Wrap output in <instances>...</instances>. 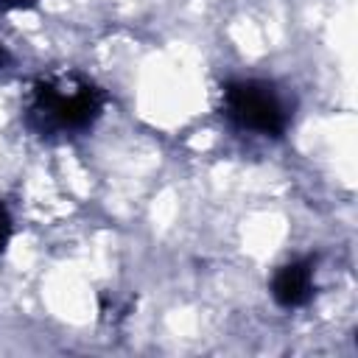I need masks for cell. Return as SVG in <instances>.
Returning <instances> with one entry per match:
<instances>
[{"label":"cell","mask_w":358,"mask_h":358,"mask_svg":"<svg viewBox=\"0 0 358 358\" xmlns=\"http://www.w3.org/2000/svg\"><path fill=\"white\" fill-rule=\"evenodd\" d=\"M109 103L106 90L76 67L39 73L22 106V123L39 140H67L90 131Z\"/></svg>","instance_id":"1"},{"label":"cell","mask_w":358,"mask_h":358,"mask_svg":"<svg viewBox=\"0 0 358 358\" xmlns=\"http://www.w3.org/2000/svg\"><path fill=\"white\" fill-rule=\"evenodd\" d=\"M224 117L249 134L282 140L291 126V103L274 81L266 78H229L221 84Z\"/></svg>","instance_id":"2"},{"label":"cell","mask_w":358,"mask_h":358,"mask_svg":"<svg viewBox=\"0 0 358 358\" xmlns=\"http://www.w3.org/2000/svg\"><path fill=\"white\" fill-rule=\"evenodd\" d=\"M316 294V255L294 257L271 274V299L280 308H305Z\"/></svg>","instance_id":"3"},{"label":"cell","mask_w":358,"mask_h":358,"mask_svg":"<svg viewBox=\"0 0 358 358\" xmlns=\"http://www.w3.org/2000/svg\"><path fill=\"white\" fill-rule=\"evenodd\" d=\"M11 235H14V218L6 207V201H0V257L6 255V249L11 243Z\"/></svg>","instance_id":"4"},{"label":"cell","mask_w":358,"mask_h":358,"mask_svg":"<svg viewBox=\"0 0 358 358\" xmlns=\"http://www.w3.org/2000/svg\"><path fill=\"white\" fill-rule=\"evenodd\" d=\"M31 0H0V8H28Z\"/></svg>","instance_id":"5"},{"label":"cell","mask_w":358,"mask_h":358,"mask_svg":"<svg viewBox=\"0 0 358 358\" xmlns=\"http://www.w3.org/2000/svg\"><path fill=\"white\" fill-rule=\"evenodd\" d=\"M8 64H11V53L6 50V45H0V70L8 67Z\"/></svg>","instance_id":"6"}]
</instances>
